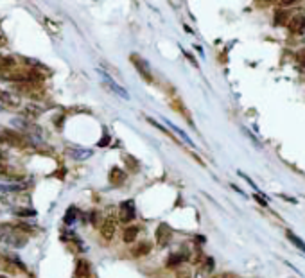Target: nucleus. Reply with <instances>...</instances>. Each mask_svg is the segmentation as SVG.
Segmentation results:
<instances>
[{
  "label": "nucleus",
  "mask_w": 305,
  "mask_h": 278,
  "mask_svg": "<svg viewBox=\"0 0 305 278\" xmlns=\"http://www.w3.org/2000/svg\"><path fill=\"white\" fill-rule=\"evenodd\" d=\"M27 241H29V237H27L26 234H22L13 223L0 224V242H2V244L9 246V248L20 249L27 244Z\"/></svg>",
  "instance_id": "1"
},
{
  "label": "nucleus",
  "mask_w": 305,
  "mask_h": 278,
  "mask_svg": "<svg viewBox=\"0 0 305 278\" xmlns=\"http://www.w3.org/2000/svg\"><path fill=\"white\" fill-rule=\"evenodd\" d=\"M0 144L9 147H18V149H31V142L27 136L20 135L18 131L9 128H0Z\"/></svg>",
  "instance_id": "2"
},
{
  "label": "nucleus",
  "mask_w": 305,
  "mask_h": 278,
  "mask_svg": "<svg viewBox=\"0 0 305 278\" xmlns=\"http://www.w3.org/2000/svg\"><path fill=\"white\" fill-rule=\"evenodd\" d=\"M97 72L101 74V77H103V84L104 86L108 88V90L111 91V94H115V96L117 97H121V99H124V101H128L129 99V94H128V90H126L124 86H122V84H119L117 81L113 79V77L110 76V74L106 72V70H103V68H99L97 70Z\"/></svg>",
  "instance_id": "3"
},
{
  "label": "nucleus",
  "mask_w": 305,
  "mask_h": 278,
  "mask_svg": "<svg viewBox=\"0 0 305 278\" xmlns=\"http://www.w3.org/2000/svg\"><path fill=\"white\" fill-rule=\"evenodd\" d=\"M13 94H16V96H26V97H31V99L34 101H40L45 97V91L43 88L40 86V84H15V91Z\"/></svg>",
  "instance_id": "4"
},
{
  "label": "nucleus",
  "mask_w": 305,
  "mask_h": 278,
  "mask_svg": "<svg viewBox=\"0 0 305 278\" xmlns=\"http://www.w3.org/2000/svg\"><path fill=\"white\" fill-rule=\"evenodd\" d=\"M129 59H131V63H133V66L136 68V72L140 74V77H142L144 81H147V83H153V72H151L149 63H147L144 58H140L138 54H131L129 56Z\"/></svg>",
  "instance_id": "5"
},
{
  "label": "nucleus",
  "mask_w": 305,
  "mask_h": 278,
  "mask_svg": "<svg viewBox=\"0 0 305 278\" xmlns=\"http://www.w3.org/2000/svg\"><path fill=\"white\" fill-rule=\"evenodd\" d=\"M119 221L124 224H129L135 221V205H133V201H122L121 205H119Z\"/></svg>",
  "instance_id": "6"
},
{
  "label": "nucleus",
  "mask_w": 305,
  "mask_h": 278,
  "mask_svg": "<svg viewBox=\"0 0 305 278\" xmlns=\"http://www.w3.org/2000/svg\"><path fill=\"white\" fill-rule=\"evenodd\" d=\"M66 156H70L72 160H88V158L93 156V151L88 149V147H81V146H70L66 147Z\"/></svg>",
  "instance_id": "7"
},
{
  "label": "nucleus",
  "mask_w": 305,
  "mask_h": 278,
  "mask_svg": "<svg viewBox=\"0 0 305 278\" xmlns=\"http://www.w3.org/2000/svg\"><path fill=\"white\" fill-rule=\"evenodd\" d=\"M173 241V230L167 223H160V226L156 228V242L160 248H167L169 242Z\"/></svg>",
  "instance_id": "8"
},
{
  "label": "nucleus",
  "mask_w": 305,
  "mask_h": 278,
  "mask_svg": "<svg viewBox=\"0 0 305 278\" xmlns=\"http://www.w3.org/2000/svg\"><path fill=\"white\" fill-rule=\"evenodd\" d=\"M45 111H47V108L41 106V104H38V103H27L26 106L22 108V115H24V119H27V121H34V119L41 117Z\"/></svg>",
  "instance_id": "9"
},
{
  "label": "nucleus",
  "mask_w": 305,
  "mask_h": 278,
  "mask_svg": "<svg viewBox=\"0 0 305 278\" xmlns=\"http://www.w3.org/2000/svg\"><path fill=\"white\" fill-rule=\"evenodd\" d=\"M115 231H117V219L115 217H108V219L103 221L101 224V237L104 241H111L115 237Z\"/></svg>",
  "instance_id": "10"
},
{
  "label": "nucleus",
  "mask_w": 305,
  "mask_h": 278,
  "mask_svg": "<svg viewBox=\"0 0 305 278\" xmlns=\"http://www.w3.org/2000/svg\"><path fill=\"white\" fill-rule=\"evenodd\" d=\"M22 104V99H20L16 94L8 90H0V106H9V108H18Z\"/></svg>",
  "instance_id": "11"
},
{
  "label": "nucleus",
  "mask_w": 305,
  "mask_h": 278,
  "mask_svg": "<svg viewBox=\"0 0 305 278\" xmlns=\"http://www.w3.org/2000/svg\"><path fill=\"white\" fill-rule=\"evenodd\" d=\"M108 179H110L111 185H117V187H121L122 183H124L126 179H128V174H126L124 169L113 167V169L110 171V174H108Z\"/></svg>",
  "instance_id": "12"
},
{
  "label": "nucleus",
  "mask_w": 305,
  "mask_h": 278,
  "mask_svg": "<svg viewBox=\"0 0 305 278\" xmlns=\"http://www.w3.org/2000/svg\"><path fill=\"white\" fill-rule=\"evenodd\" d=\"M287 27H289V31H291L293 34L301 33V31H303V27H305V18H303V15H294V16H291L289 22H287Z\"/></svg>",
  "instance_id": "13"
},
{
  "label": "nucleus",
  "mask_w": 305,
  "mask_h": 278,
  "mask_svg": "<svg viewBox=\"0 0 305 278\" xmlns=\"http://www.w3.org/2000/svg\"><path fill=\"white\" fill-rule=\"evenodd\" d=\"M151 249H153L151 242L149 241H142V242H138L136 246H133L131 255L135 257V259H138V257H146V255H149V253H151Z\"/></svg>",
  "instance_id": "14"
},
{
  "label": "nucleus",
  "mask_w": 305,
  "mask_h": 278,
  "mask_svg": "<svg viewBox=\"0 0 305 278\" xmlns=\"http://www.w3.org/2000/svg\"><path fill=\"white\" fill-rule=\"evenodd\" d=\"M16 65H18L16 58L0 54V70H16Z\"/></svg>",
  "instance_id": "15"
},
{
  "label": "nucleus",
  "mask_w": 305,
  "mask_h": 278,
  "mask_svg": "<svg viewBox=\"0 0 305 278\" xmlns=\"http://www.w3.org/2000/svg\"><path fill=\"white\" fill-rule=\"evenodd\" d=\"M8 212H11L16 217H34L36 216V210H33L31 206H15V208H9Z\"/></svg>",
  "instance_id": "16"
},
{
  "label": "nucleus",
  "mask_w": 305,
  "mask_h": 278,
  "mask_svg": "<svg viewBox=\"0 0 305 278\" xmlns=\"http://www.w3.org/2000/svg\"><path fill=\"white\" fill-rule=\"evenodd\" d=\"M74 274H76V278H88L90 264L86 260H78V266L74 269Z\"/></svg>",
  "instance_id": "17"
},
{
  "label": "nucleus",
  "mask_w": 305,
  "mask_h": 278,
  "mask_svg": "<svg viewBox=\"0 0 305 278\" xmlns=\"http://www.w3.org/2000/svg\"><path fill=\"white\" fill-rule=\"evenodd\" d=\"M138 226H135V224H131V226H128L124 230V234H122V239H124V242H135L136 237H138Z\"/></svg>",
  "instance_id": "18"
},
{
  "label": "nucleus",
  "mask_w": 305,
  "mask_h": 278,
  "mask_svg": "<svg viewBox=\"0 0 305 278\" xmlns=\"http://www.w3.org/2000/svg\"><path fill=\"white\" fill-rule=\"evenodd\" d=\"M174 274L176 278H192V267L189 264H181L174 269Z\"/></svg>",
  "instance_id": "19"
},
{
  "label": "nucleus",
  "mask_w": 305,
  "mask_h": 278,
  "mask_svg": "<svg viewBox=\"0 0 305 278\" xmlns=\"http://www.w3.org/2000/svg\"><path fill=\"white\" fill-rule=\"evenodd\" d=\"M163 122H166V124H167V126H169V128H171V129H173V131H174V133H176V135H178V136H180V138H181V140H183V142H187V144H189V146H194V142H192V140H191V138H189V136H187V135H185V131H181V129H180V128H178V126H174V124H173V122H169V121H167V119H163Z\"/></svg>",
  "instance_id": "20"
},
{
  "label": "nucleus",
  "mask_w": 305,
  "mask_h": 278,
  "mask_svg": "<svg viewBox=\"0 0 305 278\" xmlns=\"http://www.w3.org/2000/svg\"><path fill=\"white\" fill-rule=\"evenodd\" d=\"M286 235H287V239H289V241L293 242V246H296V248L300 249V251H303V253H305V242L301 241V239L298 237V235L294 234V231L287 230V231H286Z\"/></svg>",
  "instance_id": "21"
},
{
  "label": "nucleus",
  "mask_w": 305,
  "mask_h": 278,
  "mask_svg": "<svg viewBox=\"0 0 305 278\" xmlns=\"http://www.w3.org/2000/svg\"><path fill=\"white\" fill-rule=\"evenodd\" d=\"M289 22V15H287L286 9H276L275 11V24L276 26H287Z\"/></svg>",
  "instance_id": "22"
},
{
  "label": "nucleus",
  "mask_w": 305,
  "mask_h": 278,
  "mask_svg": "<svg viewBox=\"0 0 305 278\" xmlns=\"http://www.w3.org/2000/svg\"><path fill=\"white\" fill-rule=\"evenodd\" d=\"M78 216H79V210L76 208V206H70V208L66 210V214H65V223H66V224L76 223V219H78Z\"/></svg>",
  "instance_id": "23"
},
{
  "label": "nucleus",
  "mask_w": 305,
  "mask_h": 278,
  "mask_svg": "<svg viewBox=\"0 0 305 278\" xmlns=\"http://www.w3.org/2000/svg\"><path fill=\"white\" fill-rule=\"evenodd\" d=\"M296 61L300 63L301 66H305V49H301V51L296 52Z\"/></svg>",
  "instance_id": "24"
},
{
  "label": "nucleus",
  "mask_w": 305,
  "mask_h": 278,
  "mask_svg": "<svg viewBox=\"0 0 305 278\" xmlns=\"http://www.w3.org/2000/svg\"><path fill=\"white\" fill-rule=\"evenodd\" d=\"M208 271L205 269L203 266H199V269H198V273H196V276L194 278H208Z\"/></svg>",
  "instance_id": "25"
},
{
  "label": "nucleus",
  "mask_w": 305,
  "mask_h": 278,
  "mask_svg": "<svg viewBox=\"0 0 305 278\" xmlns=\"http://www.w3.org/2000/svg\"><path fill=\"white\" fill-rule=\"evenodd\" d=\"M214 278H236L232 273H221V274H217V276H214Z\"/></svg>",
  "instance_id": "26"
},
{
  "label": "nucleus",
  "mask_w": 305,
  "mask_h": 278,
  "mask_svg": "<svg viewBox=\"0 0 305 278\" xmlns=\"http://www.w3.org/2000/svg\"><path fill=\"white\" fill-rule=\"evenodd\" d=\"M54 124L58 126V128H63V117H56L54 119Z\"/></svg>",
  "instance_id": "27"
},
{
  "label": "nucleus",
  "mask_w": 305,
  "mask_h": 278,
  "mask_svg": "<svg viewBox=\"0 0 305 278\" xmlns=\"http://www.w3.org/2000/svg\"><path fill=\"white\" fill-rule=\"evenodd\" d=\"M253 198H255V199H257V201H259V203H261V205H262V206H266V205H268V203H266V201H264V199H262V198H261V196H259V194H253Z\"/></svg>",
  "instance_id": "28"
},
{
  "label": "nucleus",
  "mask_w": 305,
  "mask_h": 278,
  "mask_svg": "<svg viewBox=\"0 0 305 278\" xmlns=\"http://www.w3.org/2000/svg\"><path fill=\"white\" fill-rule=\"evenodd\" d=\"M6 43H8V40H6V36H4V34H0V49L4 47Z\"/></svg>",
  "instance_id": "29"
},
{
  "label": "nucleus",
  "mask_w": 305,
  "mask_h": 278,
  "mask_svg": "<svg viewBox=\"0 0 305 278\" xmlns=\"http://www.w3.org/2000/svg\"><path fill=\"white\" fill-rule=\"evenodd\" d=\"M0 278H8V276H6V274H2V273H0Z\"/></svg>",
  "instance_id": "30"
},
{
  "label": "nucleus",
  "mask_w": 305,
  "mask_h": 278,
  "mask_svg": "<svg viewBox=\"0 0 305 278\" xmlns=\"http://www.w3.org/2000/svg\"><path fill=\"white\" fill-rule=\"evenodd\" d=\"M2 110H4V108H2V106H0V111H2Z\"/></svg>",
  "instance_id": "31"
}]
</instances>
